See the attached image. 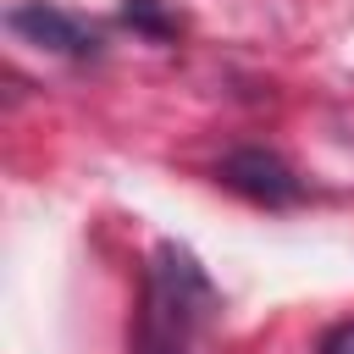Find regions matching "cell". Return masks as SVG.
I'll return each instance as SVG.
<instances>
[{
    "label": "cell",
    "mask_w": 354,
    "mask_h": 354,
    "mask_svg": "<svg viewBox=\"0 0 354 354\" xmlns=\"http://www.w3.org/2000/svg\"><path fill=\"white\" fill-rule=\"evenodd\" d=\"M221 310V293L210 288L205 266L183 243H155L149 254V293L138 315V343L133 354H188L199 326Z\"/></svg>",
    "instance_id": "6da1fadb"
},
{
    "label": "cell",
    "mask_w": 354,
    "mask_h": 354,
    "mask_svg": "<svg viewBox=\"0 0 354 354\" xmlns=\"http://www.w3.org/2000/svg\"><path fill=\"white\" fill-rule=\"evenodd\" d=\"M216 177H221L232 194H243L249 205H266V210H288V205L304 199V177H299L277 149H266V144L227 149L221 166H216Z\"/></svg>",
    "instance_id": "7a4b0ae2"
},
{
    "label": "cell",
    "mask_w": 354,
    "mask_h": 354,
    "mask_svg": "<svg viewBox=\"0 0 354 354\" xmlns=\"http://www.w3.org/2000/svg\"><path fill=\"white\" fill-rule=\"evenodd\" d=\"M6 28L22 33L28 44H39V50H55V55H72V61H94V55H100V33H94L83 17L61 11V6H44V0L11 6V11H6Z\"/></svg>",
    "instance_id": "3957f363"
},
{
    "label": "cell",
    "mask_w": 354,
    "mask_h": 354,
    "mask_svg": "<svg viewBox=\"0 0 354 354\" xmlns=\"http://www.w3.org/2000/svg\"><path fill=\"white\" fill-rule=\"evenodd\" d=\"M122 22L138 28L144 39H177V22L166 17L160 0H122Z\"/></svg>",
    "instance_id": "277c9868"
},
{
    "label": "cell",
    "mask_w": 354,
    "mask_h": 354,
    "mask_svg": "<svg viewBox=\"0 0 354 354\" xmlns=\"http://www.w3.org/2000/svg\"><path fill=\"white\" fill-rule=\"evenodd\" d=\"M315 354H354V321H337L326 337H321V348Z\"/></svg>",
    "instance_id": "5b68a950"
}]
</instances>
